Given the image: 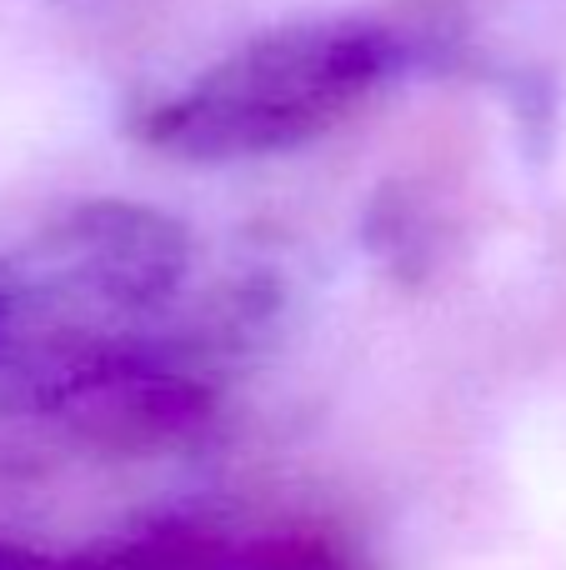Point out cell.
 Masks as SVG:
<instances>
[{
	"label": "cell",
	"instance_id": "cell-2",
	"mask_svg": "<svg viewBox=\"0 0 566 570\" xmlns=\"http://www.w3.org/2000/svg\"><path fill=\"white\" fill-rule=\"evenodd\" d=\"M70 246L80 250L86 276L126 305L166 301L186 276V230L170 216L130 200H96L70 220Z\"/></svg>",
	"mask_w": 566,
	"mask_h": 570
},
{
	"label": "cell",
	"instance_id": "cell-1",
	"mask_svg": "<svg viewBox=\"0 0 566 570\" xmlns=\"http://www.w3.org/2000/svg\"><path fill=\"white\" fill-rule=\"evenodd\" d=\"M397 66L391 30L371 20H301L236 46L191 86L150 106L140 136L180 160L276 156L336 130Z\"/></svg>",
	"mask_w": 566,
	"mask_h": 570
}]
</instances>
